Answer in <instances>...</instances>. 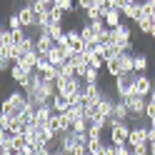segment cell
<instances>
[{"label": "cell", "instance_id": "obj_23", "mask_svg": "<svg viewBox=\"0 0 155 155\" xmlns=\"http://www.w3.org/2000/svg\"><path fill=\"white\" fill-rule=\"evenodd\" d=\"M138 25V30L143 33V35H150V30H153V18H143L140 23H135Z\"/></svg>", "mask_w": 155, "mask_h": 155}, {"label": "cell", "instance_id": "obj_16", "mask_svg": "<svg viewBox=\"0 0 155 155\" xmlns=\"http://www.w3.org/2000/svg\"><path fill=\"white\" fill-rule=\"evenodd\" d=\"M105 73H108L110 78H118V75H123V65H120V58H110V60L105 63Z\"/></svg>", "mask_w": 155, "mask_h": 155}, {"label": "cell", "instance_id": "obj_33", "mask_svg": "<svg viewBox=\"0 0 155 155\" xmlns=\"http://www.w3.org/2000/svg\"><path fill=\"white\" fill-rule=\"evenodd\" d=\"M0 155H15V153H0Z\"/></svg>", "mask_w": 155, "mask_h": 155}, {"label": "cell", "instance_id": "obj_35", "mask_svg": "<svg viewBox=\"0 0 155 155\" xmlns=\"http://www.w3.org/2000/svg\"><path fill=\"white\" fill-rule=\"evenodd\" d=\"M153 43H155V40H153Z\"/></svg>", "mask_w": 155, "mask_h": 155}, {"label": "cell", "instance_id": "obj_7", "mask_svg": "<svg viewBox=\"0 0 155 155\" xmlns=\"http://www.w3.org/2000/svg\"><path fill=\"white\" fill-rule=\"evenodd\" d=\"M55 83H58V93L65 95V98H70L73 93H78V90H80V85H83L80 78H58Z\"/></svg>", "mask_w": 155, "mask_h": 155}, {"label": "cell", "instance_id": "obj_26", "mask_svg": "<svg viewBox=\"0 0 155 155\" xmlns=\"http://www.w3.org/2000/svg\"><path fill=\"white\" fill-rule=\"evenodd\" d=\"M148 125L155 128V100L153 98H148Z\"/></svg>", "mask_w": 155, "mask_h": 155}, {"label": "cell", "instance_id": "obj_15", "mask_svg": "<svg viewBox=\"0 0 155 155\" xmlns=\"http://www.w3.org/2000/svg\"><path fill=\"white\" fill-rule=\"evenodd\" d=\"M38 63H40V53H38V50H33V53H28L25 58H23V60H20V65L25 68V70H38Z\"/></svg>", "mask_w": 155, "mask_h": 155}, {"label": "cell", "instance_id": "obj_20", "mask_svg": "<svg viewBox=\"0 0 155 155\" xmlns=\"http://www.w3.org/2000/svg\"><path fill=\"white\" fill-rule=\"evenodd\" d=\"M83 15H85V20H88V23H90V20H98V18H103V8H100L98 3H95V5L90 8V10H85ZM85 20H83V23H85Z\"/></svg>", "mask_w": 155, "mask_h": 155}, {"label": "cell", "instance_id": "obj_13", "mask_svg": "<svg viewBox=\"0 0 155 155\" xmlns=\"http://www.w3.org/2000/svg\"><path fill=\"white\" fill-rule=\"evenodd\" d=\"M50 105H53V110H55V113H68V110H70V100H68L65 95H60V93H55V95H53Z\"/></svg>", "mask_w": 155, "mask_h": 155}, {"label": "cell", "instance_id": "obj_21", "mask_svg": "<svg viewBox=\"0 0 155 155\" xmlns=\"http://www.w3.org/2000/svg\"><path fill=\"white\" fill-rule=\"evenodd\" d=\"M8 28H10V30H18V28H23V20H20V15H18V10L8 13Z\"/></svg>", "mask_w": 155, "mask_h": 155}, {"label": "cell", "instance_id": "obj_25", "mask_svg": "<svg viewBox=\"0 0 155 155\" xmlns=\"http://www.w3.org/2000/svg\"><path fill=\"white\" fill-rule=\"evenodd\" d=\"M60 78H78V75H75V65H73L70 60H68L65 65H60Z\"/></svg>", "mask_w": 155, "mask_h": 155}, {"label": "cell", "instance_id": "obj_10", "mask_svg": "<svg viewBox=\"0 0 155 155\" xmlns=\"http://www.w3.org/2000/svg\"><path fill=\"white\" fill-rule=\"evenodd\" d=\"M55 45H58V43H55L48 33H38V35H35V50L40 53V55H48Z\"/></svg>", "mask_w": 155, "mask_h": 155}, {"label": "cell", "instance_id": "obj_28", "mask_svg": "<svg viewBox=\"0 0 155 155\" xmlns=\"http://www.w3.org/2000/svg\"><path fill=\"white\" fill-rule=\"evenodd\" d=\"M95 5V0H78V10L85 13V10H90V8Z\"/></svg>", "mask_w": 155, "mask_h": 155}, {"label": "cell", "instance_id": "obj_3", "mask_svg": "<svg viewBox=\"0 0 155 155\" xmlns=\"http://www.w3.org/2000/svg\"><path fill=\"white\" fill-rule=\"evenodd\" d=\"M110 33H113V43L118 45L120 50H133V48H135L130 23H123V25H118V28H110Z\"/></svg>", "mask_w": 155, "mask_h": 155}, {"label": "cell", "instance_id": "obj_11", "mask_svg": "<svg viewBox=\"0 0 155 155\" xmlns=\"http://www.w3.org/2000/svg\"><path fill=\"white\" fill-rule=\"evenodd\" d=\"M80 35H83V40L88 45H98L100 43V33L93 28V23H83L80 25Z\"/></svg>", "mask_w": 155, "mask_h": 155}, {"label": "cell", "instance_id": "obj_29", "mask_svg": "<svg viewBox=\"0 0 155 155\" xmlns=\"http://www.w3.org/2000/svg\"><path fill=\"white\" fill-rule=\"evenodd\" d=\"M125 5H128V0H113V8H115V10H120V13H123Z\"/></svg>", "mask_w": 155, "mask_h": 155}, {"label": "cell", "instance_id": "obj_6", "mask_svg": "<svg viewBox=\"0 0 155 155\" xmlns=\"http://www.w3.org/2000/svg\"><path fill=\"white\" fill-rule=\"evenodd\" d=\"M153 88H155V80H153V78H150L148 73H138V78H135V83H133V93L148 98V95L153 93Z\"/></svg>", "mask_w": 155, "mask_h": 155}, {"label": "cell", "instance_id": "obj_14", "mask_svg": "<svg viewBox=\"0 0 155 155\" xmlns=\"http://www.w3.org/2000/svg\"><path fill=\"white\" fill-rule=\"evenodd\" d=\"M103 18H105V23H108V28H118V25H123V13H120V10H115V8L105 10Z\"/></svg>", "mask_w": 155, "mask_h": 155}, {"label": "cell", "instance_id": "obj_17", "mask_svg": "<svg viewBox=\"0 0 155 155\" xmlns=\"http://www.w3.org/2000/svg\"><path fill=\"white\" fill-rule=\"evenodd\" d=\"M45 33H48V35H50L53 40L58 43V40H63V38H65V33H68V30H65V25H63V23H50V28H48Z\"/></svg>", "mask_w": 155, "mask_h": 155}, {"label": "cell", "instance_id": "obj_18", "mask_svg": "<svg viewBox=\"0 0 155 155\" xmlns=\"http://www.w3.org/2000/svg\"><path fill=\"white\" fill-rule=\"evenodd\" d=\"M113 118L115 120H128L130 115H128V105H125V100H115V110H113Z\"/></svg>", "mask_w": 155, "mask_h": 155}, {"label": "cell", "instance_id": "obj_24", "mask_svg": "<svg viewBox=\"0 0 155 155\" xmlns=\"http://www.w3.org/2000/svg\"><path fill=\"white\" fill-rule=\"evenodd\" d=\"M65 15H68V13L63 10V8H58V5H55L53 10H50V23H63V20H65Z\"/></svg>", "mask_w": 155, "mask_h": 155}, {"label": "cell", "instance_id": "obj_19", "mask_svg": "<svg viewBox=\"0 0 155 155\" xmlns=\"http://www.w3.org/2000/svg\"><path fill=\"white\" fill-rule=\"evenodd\" d=\"M150 68V60L145 53H135V73H148Z\"/></svg>", "mask_w": 155, "mask_h": 155}, {"label": "cell", "instance_id": "obj_31", "mask_svg": "<svg viewBox=\"0 0 155 155\" xmlns=\"http://www.w3.org/2000/svg\"><path fill=\"white\" fill-rule=\"evenodd\" d=\"M150 145V155H155V143H148Z\"/></svg>", "mask_w": 155, "mask_h": 155}, {"label": "cell", "instance_id": "obj_27", "mask_svg": "<svg viewBox=\"0 0 155 155\" xmlns=\"http://www.w3.org/2000/svg\"><path fill=\"white\" fill-rule=\"evenodd\" d=\"M133 153L135 155H150V145L143 143V145H133Z\"/></svg>", "mask_w": 155, "mask_h": 155}, {"label": "cell", "instance_id": "obj_8", "mask_svg": "<svg viewBox=\"0 0 155 155\" xmlns=\"http://www.w3.org/2000/svg\"><path fill=\"white\" fill-rule=\"evenodd\" d=\"M8 75H10V80L18 85V88H28V80H30V70H25V68L20 65V63H13V68H10V73H8Z\"/></svg>", "mask_w": 155, "mask_h": 155}, {"label": "cell", "instance_id": "obj_32", "mask_svg": "<svg viewBox=\"0 0 155 155\" xmlns=\"http://www.w3.org/2000/svg\"><path fill=\"white\" fill-rule=\"evenodd\" d=\"M148 98H153V100H155V88H153V93H150V95H148Z\"/></svg>", "mask_w": 155, "mask_h": 155}, {"label": "cell", "instance_id": "obj_9", "mask_svg": "<svg viewBox=\"0 0 155 155\" xmlns=\"http://www.w3.org/2000/svg\"><path fill=\"white\" fill-rule=\"evenodd\" d=\"M148 130H150V125H145V123H135L133 125V130H130V145H143V143H148Z\"/></svg>", "mask_w": 155, "mask_h": 155}, {"label": "cell", "instance_id": "obj_2", "mask_svg": "<svg viewBox=\"0 0 155 155\" xmlns=\"http://www.w3.org/2000/svg\"><path fill=\"white\" fill-rule=\"evenodd\" d=\"M125 105H128V115H130V123H143L148 118V98H143V95H130V98H125Z\"/></svg>", "mask_w": 155, "mask_h": 155}, {"label": "cell", "instance_id": "obj_30", "mask_svg": "<svg viewBox=\"0 0 155 155\" xmlns=\"http://www.w3.org/2000/svg\"><path fill=\"white\" fill-rule=\"evenodd\" d=\"M148 143H155V128L150 125V130H148Z\"/></svg>", "mask_w": 155, "mask_h": 155}, {"label": "cell", "instance_id": "obj_22", "mask_svg": "<svg viewBox=\"0 0 155 155\" xmlns=\"http://www.w3.org/2000/svg\"><path fill=\"white\" fill-rule=\"evenodd\" d=\"M83 80L85 83H100V70H98V68H93V65H88V73H85Z\"/></svg>", "mask_w": 155, "mask_h": 155}, {"label": "cell", "instance_id": "obj_12", "mask_svg": "<svg viewBox=\"0 0 155 155\" xmlns=\"http://www.w3.org/2000/svg\"><path fill=\"white\" fill-rule=\"evenodd\" d=\"M48 58H50V63H53V65H58V68H60V65H65V63H68V48L58 43L53 50L48 53Z\"/></svg>", "mask_w": 155, "mask_h": 155}, {"label": "cell", "instance_id": "obj_1", "mask_svg": "<svg viewBox=\"0 0 155 155\" xmlns=\"http://www.w3.org/2000/svg\"><path fill=\"white\" fill-rule=\"evenodd\" d=\"M28 105H30V100H28V93L20 88V90H13L5 95L3 100V115H8V118H20V115L28 110Z\"/></svg>", "mask_w": 155, "mask_h": 155}, {"label": "cell", "instance_id": "obj_34", "mask_svg": "<svg viewBox=\"0 0 155 155\" xmlns=\"http://www.w3.org/2000/svg\"><path fill=\"white\" fill-rule=\"evenodd\" d=\"M128 3H138V0H128Z\"/></svg>", "mask_w": 155, "mask_h": 155}, {"label": "cell", "instance_id": "obj_5", "mask_svg": "<svg viewBox=\"0 0 155 155\" xmlns=\"http://www.w3.org/2000/svg\"><path fill=\"white\" fill-rule=\"evenodd\" d=\"M130 130H133V125H130L128 120H118V123L108 130V140L115 143V145H125V143L130 140Z\"/></svg>", "mask_w": 155, "mask_h": 155}, {"label": "cell", "instance_id": "obj_4", "mask_svg": "<svg viewBox=\"0 0 155 155\" xmlns=\"http://www.w3.org/2000/svg\"><path fill=\"white\" fill-rule=\"evenodd\" d=\"M135 78H138V73H123L118 78H113V88H115V95H118L120 100L125 98H130L133 95V83H135Z\"/></svg>", "mask_w": 155, "mask_h": 155}]
</instances>
